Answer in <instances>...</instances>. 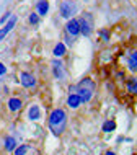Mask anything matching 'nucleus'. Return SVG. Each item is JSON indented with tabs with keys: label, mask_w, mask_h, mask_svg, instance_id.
<instances>
[{
	"label": "nucleus",
	"mask_w": 137,
	"mask_h": 155,
	"mask_svg": "<svg viewBox=\"0 0 137 155\" xmlns=\"http://www.w3.org/2000/svg\"><path fill=\"white\" fill-rule=\"evenodd\" d=\"M49 124H51L52 132L56 134V136H59V134L65 129V113L62 110L52 111L51 119H49Z\"/></svg>",
	"instance_id": "obj_1"
},
{
	"label": "nucleus",
	"mask_w": 137,
	"mask_h": 155,
	"mask_svg": "<svg viewBox=\"0 0 137 155\" xmlns=\"http://www.w3.org/2000/svg\"><path fill=\"white\" fill-rule=\"evenodd\" d=\"M95 90V83L91 82V78H83L80 83H78V93L77 96L80 98V101H88L93 95Z\"/></svg>",
	"instance_id": "obj_2"
},
{
	"label": "nucleus",
	"mask_w": 137,
	"mask_h": 155,
	"mask_svg": "<svg viewBox=\"0 0 137 155\" xmlns=\"http://www.w3.org/2000/svg\"><path fill=\"white\" fill-rule=\"evenodd\" d=\"M75 12H77V7H75V3H72V2H64L60 5V13H62V16H65V18L72 16Z\"/></svg>",
	"instance_id": "obj_3"
},
{
	"label": "nucleus",
	"mask_w": 137,
	"mask_h": 155,
	"mask_svg": "<svg viewBox=\"0 0 137 155\" xmlns=\"http://www.w3.org/2000/svg\"><path fill=\"white\" fill-rule=\"evenodd\" d=\"M67 31L72 36H77L78 33H80V25H78V20H70V21L67 23Z\"/></svg>",
	"instance_id": "obj_4"
},
{
	"label": "nucleus",
	"mask_w": 137,
	"mask_h": 155,
	"mask_svg": "<svg viewBox=\"0 0 137 155\" xmlns=\"http://www.w3.org/2000/svg\"><path fill=\"white\" fill-rule=\"evenodd\" d=\"M15 23H16V16H13V18H10V21H8V23L5 25V26H3L2 30H0V41H2L3 38H5V35H7V33L10 31L13 26H15Z\"/></svg>",
	"instance_id": "obj_5"
},
{
	"label": "nucleus",
	"mask_w": 137,
	"mask_h": 155,
	"mask_svg": "<svg viewBox=\"0 0 137 155\" xmlns=\"http://www.w3.org/2000/svg\"><path fill=\"white\" fill-rule=\"evenodd\" d=\"M78 25H80V33H83L85 36L90 35V25H88V18L83 16V18L78 20Z\"/></svg>",
	"instance_id": "obj_6"
},
{
	"label": "nucleus",
	"mask_w": 137,
	"mask_h": 155,
	"mask_svg": "<svg viewBox=\"0 0 137 155\" xmlns=\"http://www.w3.org/2000/svg\"><path fill=\"white\" fill-rule=\"evenodd\" d=\"M21 83H23L24 87H33V85L36 83V80L31 77L30 74H23V75H21Z\"/></svg>",
	"instance_id": "obj_7"
},
{
	"label": "nucleus",
	"mask_w": 137,
	"mask_h": 155,
	"mask_svg": "<svg viewBox=\"0 0 137 155\" xmlns=\"http://www.w3.org/2000/svg\"><path fill=\"white\" fill-rule=\"evenodd\" d=\"M8 106H10L11 111H18L20 108H21V100L18 98H11L10 101H8Z\"/></svg>",
	"instance_id": "obj_8"
},
{
	"label": "nucleus",
	"mask_w": 137,
	"mask_h": 155,
	"mask_svg": "<svg viewBox=\"0 0 137 155\" xmlns=\"http://www.w3.org/2000/svg\"><path fill=\"white\" fill-rule=\"evenodd\" d=\"M47 10H49V3L46 2V0H39V3H38L39 15H46V13H47Z\"/></svg>",
	"instance_id": "obj_9"
},
{
	"label": "nucleus",
	"mask_w": 137,
	"mask_h": 155,
	"mask_svg": "<svg viewBox=\"0 0 137 155\" xmlns=\"http://www.w3.org/2000/svg\"><path fill=\"white\" fill-rule=\"evenodd\" d=\"M80 103H82V101H80V98H78L77 95H70V96H69V106H70V108H77Z\"/></svg>",
	"instance_id": "obj_10"
},
{
	"label": "nucleus",
	"mask_w": 137,
	"mask_h": 155,
	"mask_svg": "<svg viewBox=\"0 0 137 155\" xmlns=\"http://www.w3.org/2000/svg\"><path fill=\"white\" fill-rule=\"evenodd\" d=\"M54 75H56L57 78H62V64L59 61L54 62Z\"/></svg>",
	"instance_id": "obj_11"
},
{
	"label": "nucleus",
	"mask_w": 137,
	"mask_h": 155,
	"mask_svg": "<svg viewBox=\"0 0 137 155\" xmlns=\"http://www.w3.org/2000/svg\"><path fill=\"white\" fill-rule=\"evenodd\" d=\"M39 116H41L39 108H38V106H33L31 110H30V118H31L33 121H36V119H39Z\"/></svg>",
	"instance_id": "obj_12"
},
{
	"label": "nucleus",
	"mask_w": 137,
	"mask_h": 155,
	"mask_svg": "<svg viewBox=\"0 0 137 155\" xmlns=\"http://www.w3.org/2000/svg\"><path fill=\"white\" fill-rule=\"evenodd\" d=\"M114 127H116L114 121H108V123L103 124V131H105V132H111V131H114Z\"/></svg>",
	"instance_id": "obj_13"
},
{
	"label": "nucleus",
	"mask_w": 137,
	"mask_h": 155,
	"mask_svg": "<svg viewBox=\"0 0 137 155\" xmlns=\"http://www.w3.org/2000/svg\"><path fill=\"white\" fill-rule=\"evenodd\" d=\"M62 54H65V46H64V44H57L56 49H54V56L60 57Z\"/></svg>",
	"instance_id": "obj_14"
},
{
	"label": "nucleus",
	"mask_w": 137,
	"mask_h": 155,
	"mask_svg": "<svg viewBox=\"0 0 137 155\" xmlns=\"http://www.w3.org/2000/svg\"><path fill=\"white\" fill-rule=\"evenodd\" d=\"M15 144H16V142H15L13 137H7V140H5V149H7V150H13V149H15Z\"/></svg>",
	"instance_id": "obj_15"
},
{
	"label": "nucleus",
	"mask_w": 137,
	"mask_h": 155,
	"mask_svg": "<svg viewBox=\"0 0 137 155\" xmlns=\"http://www.w3.org/2000/svg\"><path fill=\"white\" fill-rule=\"evenodd\" d=\"M135 64H137V54H132L131 61H129V67L132 70H135Z\"/></svg>",
	"instance_id": "obj_16"
},
{
	"label": "nucleus",
	"mask_w": 137,
	"mask_h": 155,
	"mask_svg": "<svg viewBox=\"0 0 137 155\" xmlns=\"http://www.w3.org/2000/svg\"><path fill=\"white\" fill-rule=\"evenodd\" d=\"M24 153H26V145L18 147V149H16V152H15V155H24Z\"/></svg>",
	"instance_id": "obj_17"
},
{
	"label": "nucleus",
	"mask_w": 137,
	"mask_h": 155,
	"mask_svg": "<svg viewBox=\"0 0 137 155\" xmlns=\"http://www.w3.org/2000/svg\"><path fill=\"white\" fill-rule=\"evenodd\" d=\"M30 23H33V25L38 23V15H36V13H33V15L30 16Z\"/></svg>",
	"instance_id": "obj_18"
},
{
	"label": "nucleus",
	"mask_w": 137,
	"mask_h": 155,
	"mask_svg": "<svg viewBox=\"0 0 137 155\" xmlns=\"http://www.w3.org/2000/svg\"><path fill=\"white\" fill-rule=\"evenodd\" d=\"M129 90H131V91H137V85H135V80H132V82L129 83Z\"/></svg>",
	"instance_id": "obj_19"
},
{
	"label": "nucleus",
	"mask_w": 137,
	"mask_h": 155,
	"mask_svg": "<svg viewBox=\"0 0 137 155\" xmlns=\"http://www.w3.org/2000/svg\"><path fill=\"white\" fill-rule=\"evenodd\" d=\"M5 72H7L5 65H3V64H0V75H3V74H5Z\"/></svg>",
	"instance_id": "obj_20"
},
{
	"label": "nucleus",
	"mask_w": 137,
	"mask_h": 155,
	"mask_svg": "<svg viewBox=\"0 0 137 155\" xmlns=\"http://www.w3.org/2000/svg\"><path fill=\"white\" fill-rule=\"evenodd\" d=\"M8 16H10V13H5V15H3V18H2V20H0V21H2V23H3V21H5V20L8 18Z\"/></svg>",
	"instance_id": "obj_21"
},
{
	"label": "nucleus",
	"mask_w": 137,
	"mask_h": 155,
	"mask_svg": "<svg viewBox=\"0 0 137 155\" xmlns=\"http://www.w3.org/2000/svg\"><path fill=\"white\" fill-rule=\"evenodd\" d=\"M99 35H101L103 38H108V33H106V31H103V30H101V31H99Z\"/></svg>",
	"instance_id": "obj_22"
},
{
	"label": "nucleus",
	"mask_w": 137,
	"mask_h": 155,
	"mask_svg": "<svg viewBox=\"0 0 137 155\" xmlns=\"http://www.w3.org/2000/svg\"><path fill=\"white\" fill-rule=\"evenodd\" d=\"M106 155H114L113 152H106Z\"/></svg>",
	"instance_id": "obj_23"
}]
</instances>
